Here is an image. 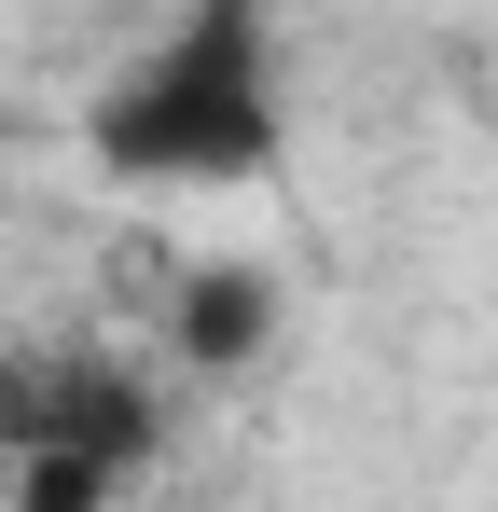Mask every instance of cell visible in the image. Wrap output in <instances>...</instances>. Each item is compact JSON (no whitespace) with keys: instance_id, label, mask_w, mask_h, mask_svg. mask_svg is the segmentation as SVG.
<instances>
[{"instance_id":"obj_1","label":"cell","mask_w":498,"mask_h":512,"mask_svg":"<svg viewBox=\"0 0 498 512\" xmlns=\"http://www.w3.org/2000/svg\"><path fill=\"white\" fill-rule=\"evenodd\" d=\"M277 153V97H263V28H249V0H208L180 42H166L139 84L111 97V167L139 180H249Z\"/></svg>"},{"instance_id":"obj_2","label":"cell","mask_w":498,"mask_h":512,"mask_svg":"<svg viewBox=\"0 0 498 512\" xmlns=\"http://www.w3.org/2000/svg\"><path fill=\"white\" fill-rule=\"evenodd\" d=\"M180 333H194V360H249V346L277 333V277H263V263H208Z\"/></svg>"}]
</instances>
